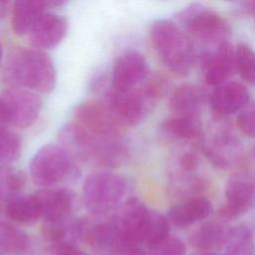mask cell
I'll list each match as a JSON object with an SVG mask.
<instances>
[{
    "instance_id": "d590c367",
    "label": "cell",
    "mask_w": 255,
    "mask_h": 255,
    "mask_svg": "<svg viewBox=\"0 0 255 255\" xmlns=\"http://www.w3.org/2000/svg\"><path fill=\"white\" fill-rule=\"evenodd\" d=\"M2 59H3V48L0 44V66H1V62H2Z\"/></svg>"
},
{
    "instance_id": "cb8c5ba5",
    "label": "cell",
    "mask_w": 255,
    "mask_h": 255,
    "mask_svg": "<svg viewBox=\"0 0 255 255\" xmlns=\"http://www.w3.org/2000/svg\"><path fill=\"white\" fill-rule=\"evenodd\" d=\"M237 141L233 134L222 131L217 134L210 143L205 144L204 152L206 156L218 166H227L230 156L234 155Z\"/></svg>"
},
{
    "instance_id": "277c9868",
    "label": "cell",
    "mask_w": 255,
    "mask_h": 255,
    "mask_svg": "<svg viewBox=\"0 0 255 255\" xmlns=\"http://www.w3.org/2000/svg\"><path fill=\"white\" fill-rule=\"evenodd\" d=\"M163 90L164 84L159 79H151L128 91L112 88L106 104L123 127H134L145 119Z\"/></svg>"
},
{
    "instance_id": "6da1fadb",
    "label": "cell",
    "mask_w": 255,
    "mask_h": 255,
    "mask_svg": "<svg viewBox=\"0 0 255 255\" xmlns=\"http://www.w3.org/2000/svg\"><path fill=\"white\" fill-rule=\"evenodd\" d=\"M59 139L75 159L96 166L113 168L124 164L128 157V147L124 137L105 139L87 131L76 122L62 127Z\"/></svg>"
},
{
    "instance_id": "44dd1931",
    "label": "cell",
    "mask_w": 255,
    "mask_h": 255,
    "mask_svg": "<svg viewBox=\"0 0 255 255\" xmlns=\"http://www.w3.org/2000/svg\"><path fill=\"white\" fill-rule=\"evenodd\" d=\"M30 241L21 229L0 222V255H24L28 252Z\"/></svg>"
},
{
    "instance_id": "4dcf8cb0",
    "label": "cell",
    "mask_w": 255,
    "mask_h": 255,
    "mask_svg": "<svg viewBox=\"0 0 255 255\" xmlns=\"http://www.w3.org/2000/svg\"><path fill=\"white\" fill-rule=\"evenodd\" d=\"M51 255H88L74 243L61 242L56 244H51L49 247Z\"/></svg>"
},
{
    "instance_id": "3957f363",
    "label": "cell",
    "mask_w": 255,
    "mask_h": 255,
    "mask_svg": "<svg viewBox=\"0 0 255 255\" xmlns=\"http://www.w3.org/2000/svg\"><path fill=\"white\" fill-rule=\"evenodd\" d=\"M152 46L162 63L177 75H186L194 61L189 37L174 22L159 19L150 27Z\"/></svg>"
},
{
    "instance_id": "30bf717a",
    "label": "cell",
    "mask_w": 255,
    "mask_h": 255,
    "mask_svg": "<svg viewBox=\"0 0 255 255\" xmlns=\"http://www.w3.org/2000/svg\"><path fill=\"white\" fill-rule=\"evenodd\" d=\"M226 203L219 216L231 220L244 214L255 205V179L247 172H237L229 177L225 186Z\"/></svg>"
},
{
    "instance_id": "8992f818",
    "label": "cell",
    "mask_w": 255,
    "mask_h": 255,
    "mask_svg": "<svg viewBox=\"0 0 255 255\" xmlns=\"http://www.w3.org/2000/svg\"><path fill=\"white\" fill-rule=\"evenodd\" d=\"M128 182L125 177L112 171L90 173L83 184V200L87 209L96 215L116 208L126 196Z\"/></svg>"
},
{
    "instance_id": "d6a6232c",
    "label": "cell",
    "mask_w": 255,
    "mask_h": 255,
    "mask_svg": "<svg viewBox=\"0 0 255 255\" xmlns=\"http://www.w3.org/2000/svg\"><path fill=\"white\" fill-rule=\"evenodd\" d=\"M125 255H149V254L146 253L145 251H143L142 249H140V248L138 247V248H134V249L129 250V251L127 252Z\"/></svg>"
},
{
    "instance_id": "2e32d148",
    "label": "cell",
    "mask_w": 255,
    "mask_h": 255,
    "mask_svg": "<svg viewBox=\"0 0 255 255\" xmlns=\"http://www.w3.org/2000/svg\"><path fill=\"white\" fill-rule=\"evenodd\" d=\"M209 102L214 112L229 116L240 112L249 103V93L242 84L227 82L212 91Z\"/></svg>"
},
{
    "instance_id": "52a82bcc",
    "label": "cell",
    "mask_w": 255,
    "mask_h": 255,
    "mask_svg": "<svg viewBox=\"0 0 255 255\" xmlns=\"http://www.w3.org/2000/svg\"><path fill=\"white\" fill-rule=\"evenodd\" d=\"M179 23L191 37L205 49L228 41L229 27L216 11L201 4H192L177 16Z\"/></svg>"
},
{
    "instance_id": "e0dca14e",
    "label": "cell",
    "mask_w": 255,
    "mask_h": 255,
    "mask_svg": "<svg viewBox=\"0 0 255 255\" xmlns=\"http://www.w3.org/2000/svg\"><path fill=\"white\" fill-rule=\"evenodd\" d=\"M211 212L212 204L206 197L191 196L173 204L167 211V220L182 228L207 218Z\"/></svg>"
},
{
    "instance_id": "4316f807",
    "label": "cell",
    "mask_w": 255,
    "mask_h": 255,
    "mask_svg": "<svg viewBox=\"0 0 255 255\" xmlns=\"http://www.w3.org/2000/svg\"><path fill=\"white\" fill-rule=\"evenodd\" d=\"M168 235L169 224L167 218L157 211L150 209L142 244L149 248L166 238Z\"/></svg>"
},
{
    "instance_id": "ac0fdd59",
    "label": "cell",
    "mask_w": 255,
    "mask_h": 255,
    "mask_svg": "<svg viewBox=\"0 0 255 255\" xmlns=\"http://www.w3.org/2000/svg\"><path fill=\"white\" fill-rule=\"evenodd\" d=\"M204 101L203 92L191 84L177 87L169 99V108L175 117L198 119Z\"/></svg>"
},
{
    "instance_id": "83f0119b",
    "label": "cell",
    "mask_w": 255,
    "mask_h": 255,
    "mask_svg": "<svg viewBox=\"0 0 255 255\" xmlns=\"http://www.w3.org/2000/svg\"><path fill=\"white\" fill-rule=\"evenodd\" d=\"M235 69L248 84L255 86V51L245 44L235 48Z\"/></svg>"
},
{
    "instance_id": "603a6c76",
    "label": "cell",
    "mask_w": 255,
    "mask_h": 255,
    "mask_svg": "<svg viewBox=\"0 0 255 255\" xmlns=\"http://www.w3.org/2000/svg\"><path fill=\"white\" fill-rule=\"evenodd\" d=\"M26 174L10 165H0V204L20 195L26 185Z\"/></svg>"
},
{
    "instance_id": "7c38bea8",
    "label": "cell",
    "mask_w": 255,
    "mask_h": 255,
    "mask_svg": "<svg viewBox=\"0 0 255 255\" xmlns=\"http://www.w3.org/2000/svg\"><path fill=\"white\" fill-rule=\"evenodd\" d=\"M149 73L144 57L134 50L122 53L114 63L112 70V88L116 91H128L141 85Z\"/></svg>"
},
{
    "instance_id": "f1b7e54d",
    "label": "cell",
    "mask_w": 255,
    "mask_h": 255,
    "mask_svg": "<svg viewBox=\"0 0 255 255\" xmlns=\"http://www.w3.org/2000/svg\"><path fill=\"white\" fill-rule=\"evenodd\" d=\"M148 249L149 255H186L184 242L177 237L169 235Z\"/></svg>"
},
{
    "instance_id": "9a60e30c",
    "label": "cell",
    "mask_w": 255,
    "mask_h": 255,
    "mask_svg": "<svg viewBox=\"0 0 255 255\" xmlns=\"http://www.w3.org/2000/svg\"><path fill=\"white\" fill-rule=\"evenodd\" d=\"M65 4L62 0H18L13 3L11 27L18 36L28 35L38 18L48 9Z\"/></svg>"
},
{
    "instance_id": "8fae6325",
    "label": "cell",
    "mask_w": 255,
    "mask_h": 255,
    "mask_svg": "<svg viewBox=\"0 0 255 255\" xmlns=\"http://www.w3.org/2000/svg\"><path fill=\"white\" fill-rule=\"evenodd\" d=\"M203 78L209 86L218 87L227 83L235 69V49L229 41L204 49L200 56Z\"/></svg>"
},
{
    "instance_id": "9c48e42d",
    "label": "cell",
    "mask_w": 255,
    "mask_h": 255,
    "mask_svg": "<svg viewBox=\"0 0 255 255\" xmlns=\"http://www.w3.org/2000/svg\"><path fill=\"white\" fill-rule=\"evenodd\" d=\"M75 122L91 134L105 139L123 137L124 128L106 103L97 100L82 102L75 110Z\"/></svg>"
},
{
    "instance_id": "ffe728a7",
    "label": "cell",
    "mask_w": 255,
    "mask_h": 255,
    "mask_svg": "<svg viewBox=\"0 0 255 255\" xmlns=\"http://www.w3.org/2000/svg\"><path fill=\"white\" fill-rule=\"evenodd\" d=\"M7 216L15 222L30 225L42 217L41 206L35 194H20L5 205Z\"/></svg>"
},
{
    "instance_id": "5b68a950",
    "label": "cell",
    "mask_w": 255,
    "mask_h": 255,
    "mask_svg": "<svg viewBox=\"0 0 255 255\" xmlns=\"http://www.w3.org/2000/svg\"><path fill=\"white\" fill-rule=\"evenodd\" d=\"M33 182L41 187H55L80 176L75 159L61 145H43L32 157L29 165Z\"/></svg>"
},
{
    "instance_id": "4fadbf2b",
    "label": "cell",
    "mask_w": 255,
    "mask_h": 255,
    "mask_svg": "<svg viewBox=\"0 0 255 255\" xmlns=\"http://www.w3.org/2000/svg\"><path fill=\"white\" fill-rule=\"evenodd\" d=\"M68 22L65 17L52 13H43L28 34L29 41L35 49L48 50L58 46L65 38Z\"/></svg>"
},
{
    "instance_id": "e575fe53",
    "label": "cell",
    "mask_w": 255,
    "mask_h": 255,
    "mask_svg": "<svg viewBox=\"0 0 255 255\" xmlns=\"http://www.w3.org/2000/svg\"><path fill=\"white\" fill-rule=\"evenodd\" d=\"M191 255H225L218 252H209V251H196L193 252Z\"/></svg>"
},
{
    "instance_id": "836d02e7",
    "label": "cell",
    "mask_w": 255,
    "mask_h": 255,
    "mask_svg": "<svg viewBox=\"0 0 255 255\" xmlns=\"http://www.w3.org/2000/svg\"><path fill=\"white\" fill-rule=\"evenodd\" d=\"M7 14V4L6 2L0 1V20L3 19Z\"/></svg>"
},
{
    "instance_id": "ba28073f",
    "label": "cell",
    "mask_w": 255,
    "mask_h": 255,
    "mask_svg": "<svg viewBox=\"0 0 255 255\" xmlns=\"http://www.w3.org/2000/svg\"><path fill=\"white\" fill-rule=\"evenodd\" d=\"M42 98L38 93L13 87L0 95V120L6 125L25 128L38 119Z\"/></svg>"
},
{
    "instance_id": "7402d4cb",
    "label": "cell",
    "mask_w": 255,
    "mask_h": 255,
    "mask_svg": "<svg viewBox=\"0 0 255 255\" xmlns=\"http://www.w3.org/2000/svg\"><path fill=\"white\" fill-rule=\"evenodd\" d=\"M165 134L177 140H196L201 136V127L198 119L172 117L161 125Z\"/></svg>"
},
{
    "instance_id": "d4e9b609",
    "label": "cell",
    "mask_w": 255,
    "mask_h": 255,
    "mask_svg": "<svg viewBox=\"0 0 255 255\" xmlns=\"http://www.w3.org/2000/svg\"><path fill=\"white\" fill-rule=\"evenodd\" d=\"M225 255H253L254 238L245 225H236L227 231L224 244Z\"/></svg>"
},
{
    "instance_id": "484cf974",
    "label": "cell",
    "mask_w": 255,
    "mask_h": 255,
    "mask_svg": "<svg viewBox=\"0 0 255 255\" xmlns=\"http://www.w3.org/2000/svg\"><path fill=\"white\" fill-rule=\"evenodd\" d=\"M22 150V141L18 133L0 126V165H9L16 161Z\"/></svg>"
},
{
    "instance_id": "f546056e",
    "label": "cell",
    "mask_w": 255,
    "mask_h": 255,
    "mask_svg": "<svg viewBox=\"0 0 255 255\" xmlns=\"http://www.w3.org/2000/svg\"><path fill=\"white\" fill-rule=\"evenodd\" d=\"M236 124L247 136H255V102L248 103L237 115Z\"/></svg>"
},
{
    "instance_id": "1f68e13d",
    "label": "cell",
    "mask_w": 255,
    "mask_h": 255,
    "mask_svg": "<svg viewBox=\"0 0 255 255\" xmlns=\"http://www.w3.org/2000/svg\"><path fill=\"white\" fill-rule=\"evenodd\" d=\"M244 8L255 17V1H249L244 3Z\"/></svg>"
},
{
    "instance_id": "5bb4252c",
    "label": "cell",
    "mask_w": 255,
    "mask_h": 255,
    "mask_svg": "<svg viewBox=\"0 0 255 255\" xmlns=\"http://www.w3.org/2000/svg\"><path fill=\"white\" fill-rule=\"evenodd\" d=\"M35 195L39 200L42 217L44 218L45 222H57L65 220L69 217L73 210L75 194L68 188H43L36 192Z\"/></svg>"
},
{
    "instance_id": "7a4b0ae2",
    "label": "cell",
    "mask_w": 255,
    "mask_h": 255,
    "mask_svg": "<svg viewBox=\"0 0 255 255\" xmlns=\"http://www.w3.org/2000/svg\"><path fill=\"white\" fill-rule=\"evenodd\" d=\"M4 75L15 87L35 93H50L57 81L52 59L45 51L35 48L13 49L7 57Z\"/></svg>"
},
{
    "instance_id": "d6986e66",
    "label": "cell",
    "mask_w": 255,
    "mask_h": 255,
    "mask_svg": "<svg viewBox=\"0 0 255 255\" xmlns=\"http://www.w3.org/2000/svg\"><path fill=\"white\" fill-rule=\"evenodd\" d=\"M227 230L215 221H208L201 224L192 232L189 242L197 251L217 252L224 248Z\"/></svg>"
}]
</instances>
